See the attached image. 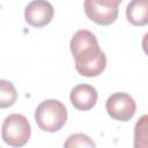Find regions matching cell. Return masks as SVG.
I'll use <instances>...</instances> for the list:
<instances>
[{
  "label": "cell",
  "instance_id": "obj_10",
  "mask_svg": "<svg viewBox=\"0 0 148 148\" xmlns=\"http://www.w3.org/2000/svg\"><path fill=\"white\" fill-rule=\"evenodd\" d=\"M147 119L148 117L145 114L142 116L139 121L135 124L134 128V147H146V139H147Z\"/></svg>",
  "mask_w": 148,
  "mask_h": 148
},
{
  "label": "cell",
  "instance_id": "obj_1",
  "mask_svg": "<svg viewBox=\"0 0 148 148\" xmlns=\"http://www.w3.org/2000/svg\"><path fill=\"white\" fill-rule=\"evenodd\" d=\"M71 52L75 59V69L86 77H95L106 66L105 53L99 49L96 36L89 30H79L71 39Z\"/></svg>",
  "mask_w": 148,
  "mask_h": 148
},
{
  "label": "cell",
  "instance_id": "obj_5",
  "mask_svg": "<svg viewBox=\"0 0 148 148\" xmlns=\"http://www.w3.org/2000/svg\"><path fill=\"white\" fill-rule=\"evenodd\" d=\"M54 16L53 6L46 0H32L24 9V18L28 24L35 28L47 25Z\"/></svg>",
  "mask_w": 148,
  "mask_h": 148
},
{
  "label": "cell",
  "instance_id": "obj_12",
  "mask_svg": "<svg viewBox=\"0 0 148 148\" xmlns=\"http://www.w3.org/2000/svg\"><path fill=\"white\" fill-rule=\"evenodd\" d=\"M90 1L101 8L113 10V9H118V7L123 0H90Z\"/></svg>",
  "mask_w": 148,
  "mask_h": 148
},
{
  "label": "cell",
  "instance_id": "obj_3",
  "mask_svg": "<svg viewBox=\"0 0 148 148\" xmlns=\"http://www.w3.org/2000/svg\"><path fill=\"white\" fill-rule=\"evenodd\" d=\"M31 135V127L28 119L20 113L7 116L1 126V138L5 143L12 147L24 146Z\"/></svg>",
  "mask_w": 148,
  "mask_h": 148
},
{
  "label": "cell",
  "instance_id": "obj_8",
  "mask_svg": "<svg viewBox=\"0 0 148 148\" xmlns=\"http://www.w3.org/2000/svg\"><path fill=\"white\" fill-rule=\"evenodd\" d=\"M128 22L135 27H143L148 23V0H131L126 8Z\"/></svg>",
  "mask_w": 148,
  "mask_h": 148
},
{
  "label": "cell",
  "instance_id": "obj_6",
  "mask_svg": "<svg viewBox=\"0 0 148 148\" xmlns=\"http://www.w3.org/2000/svg\"><path fill=\"white\" fill-rule=\"evenodd\" d=\"M97 90L90 84H77L69 94L72 105L80 111H88L92 109L97 102Z\"/></svg>",
  "mask_w": 148,
  "mask_h": 148
},
{
  "label": "cell",
  "instance_id": "obj_2",
  "mask_svg": "<svg viewBox=\"0 0 148 148\" xmlns=\"http://www.w3.org/2000/svg\"><path fill=\"white\" fill-rule=\"evenodd\" d=\"M35 120L42 131L58 132L67 121V109L58 99L43 101L35 111Z\"/></svg>",
  "mask_w": 148,
  "mask_h": 148
},
{
  "label": "cell",
  "instance_id": "obj_4",
  "mask_svg": "<svg viewBox=\"0 0 148 148\" xmlns=\"http://www.w3.org/2000/svg\"><path fill=\"white\" fill-rule=\"evenodd\" d=\"M108 114L119 121H128L133 118L136 104L132 96L126 92H114L112 94L105 103Z\"/></svg>",
  "mask_w": 148,
  "mask_h": 148
},
{
  "label": "cell",
  "instance_id": "obj_11",
  "mask_svg": "<svg viewBox=\"0 0 148 148\" xmlns=\"http://www.w3.org/2000/svg\"><path fill=\"white\" fill-rule=\"evenodd\" d=\"M95 142L86 134L82 133H76L72 134L68 136L66 142L64 143V147L69 148V147H95Z\"/></svg>",
  "mask_w": 148,
  "mask_h": 148
},
{
  "label": "cell",
  "instance_id": "obj_9",
  "mask_svg": "<svg viewBox=\"0 0 148 148\" xmlns=\"http://www.w3.org/2000/svg\"><path fill=\"white\" fill-rule=\"evenodd\" d=\"M17 99L15 86L7 80H0V109L12 106Z\"/></svg>",
  "mask_w": 148,
  "mask_h": 148
},
{
  "label": "cell",
  "instance_id": "obj_7",
  "mask_svg": "<svg viewBox=\"0 0 148 148\" xmlns=\"http://www.w3.org/2000/svg\"><path fill=\"white\" fill-rule=\"evenodd\" d=\"M84 13L89 20L98 25H109L113 23L119 14V9H104L94 5L90 0H84Z\"/></svg>",
  "mask_w": 148,
  "mask_h": 148
}]
</instances>
